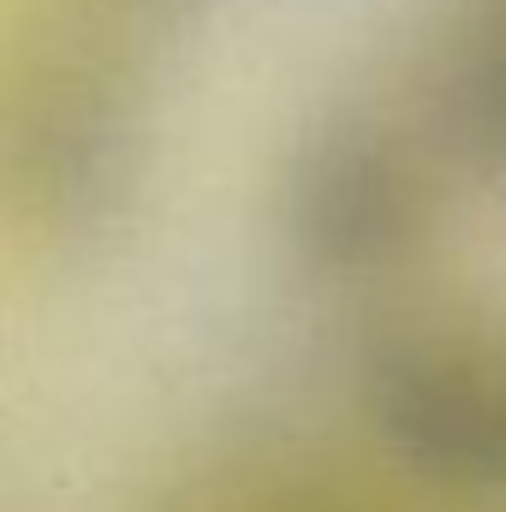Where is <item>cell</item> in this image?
Masks as SVG:
<instances>
[{
	"label": "cell",
	"mask_w": 506,
	"mask_h": 512,
	"mask_svg": "<svg viewBox=\"0 0 506 512\" xmlns=\"http://www.w3.org/2000/svg\"><path fill=\"white\" fill-rule=\"evenodd\" d=\"M143 90L96 48L30 54L0 90V203L48 239H96L143 179Z\"/></svg>",
	"instance_id": "obj_1"
},
{
	"label": "cell",
	"mask_w": 506,
	"mask_h": 512,
	"mask_svg": "<svg viewBox=\"0 0 506 512\" xmlns=\"http://www.w3.org/2000/svg\"><path fill=\"white\" fill-rule=\"evenodd\" d=\"M364 405L381 447L429 489L506 495V340L417 322L370 346Z\"/></svg>",
	"instance_id": "obj_2"
},
{
	"label": "cell",
	"mask_w": 506,
	"mask_h": 512,
	"mask_svg": "<svg viewBox=\"0 0 506 512\" xmlns=\"http://www.w3.org/2000/svg\"><path fill=\"white\" fill-rule=\"evenodd\" d=\"M280 227L310 268L387 274L435 227L429 155L370 114H334L298 137L280 179Z\"/></svg>",
	"instance_id": "obj_3"
},
{
	"label": "cell",
	"mask_w": 506,
	"mask_h": 512,
	"mask_svg": "<svg viewBox=\"0 0 506 512\" xmlns=\"http://www.w3.org/2000/svg\"><path fill=\"white\" fill-rule=\"evenodd\" d=\"M429 131L453 167L506 185V0L441 48L429 84Z\"/></svg>",
	"instance_id": "obj_4"
},
{
	"label": "cell",
	"mask_w": 506,
	"mask_h": 512,
	"mask_svg": "<svg viewBox=\"0 0 506 512\" xmlns=\"http://www.w3.org/2000/svg\"><path fill=\"white\" fill-rule=\"evenodd\" d=\"M120 36H173L185 30L209 0H90Z\"/></svg>",
	"instance_id": "obj_5"
},
{
	"label": "cell",
	"mask_w": 506,
	"mask_h": 512,
	"mask_svg": "<svg viewBox=\"0 0 506 512\" xmlns=\"http://www.w3.org/2000/svg\"><path fill=\"white\" fill-rule=\"evenodd\" d=\"M262 512H358V507H346L334 495H286V501H268Z\"/></svg>",
	"instance_id": "obj_6"
}]
</instances>
